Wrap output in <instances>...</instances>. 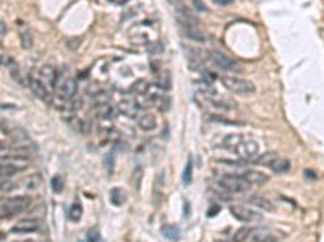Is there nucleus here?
<instances>
[{
	"instance_id": "nucleus-6",
	"label": "nucleus",
	"mask_w": 324,
	"mask_h": 242,
	"mask_svg": "<svg viewBox=\"0 0 324 242\" xmlns=\"http://www.w3.org/2000/svg\"><path fill=\"white\" fill-rule=\"evenodd\" d=\"M209 56H211V62H214L221 70L232 71V73H238V71H242L240 65H238L235 60H232L229 55H225L221 50H211Z\"/></svg>"
},
{
	"instance_id": "nucleus-35",
	"label": "nucleus",
	"mask_w": 324,
	"mask_h": 242,
	"mask_svg": "<svg viewBox=\"0 0 324 242\" xmlns=\"http://www.w3.org/2000/svg\"><path fill=\"white\" fill-rule=\"evenodd\" d=\"M209 120L216 121V123H222V124H232V126H238V124H240V123H235V121H230V120L221 118V116H217V115H214V116H209Z\"/></svg>"
},
{
	"instance_id": "nucleus-38",
	"label": "nucleus",
	"mask_w": 324,
	"mask_h": 242,
	"mask_svg": "<svg viewBox=\"0 0 324 242\" xmlns=\"http://www.w3.org/2000/svg\"><path fill=\"white\" fill-rule=\"evenodd\" d=\"M5 31H7V26H5V24L2 23V21H0V36H2V34H5Z\"/></svg>"
},
{
	"instance_id": "nucleus-4",
	"label": "nucleus",
	"mask_w": 324,
	"mask_h": 242,
	"mask_svg": "<svg viewBox=\"0 0 324 242\" xmlns=\"http://www.w3.org/2000/svg\"><path fill=\"white\" fill-rule=\"evenodd\" d=\"M30 166V162L25 156H10V158H4L0 162V176L2 178H10L20 172H23Z\"/></svg>"
},
{
	"instance_id": "nucleus-28",
	"label": "nucleus",
	"mask_w": 324,
	"mask_h": 242,
	"mask_svg": "<svg viewBox=\"0 0 324 242\" xmlns=\"http://www.w3.org/2000/svg\"><path fill=\"white\" fill-rule=\"evenodd\" d=\"M68 216H70V220H72L73 223H78L80 220H81V216H83V207H81V204H80L78 200H75V202L72 204Z\"/></svg>"
},
{
	"instance_id": "nucleus-2",
	"label": "nucleus",
	"mask_w": 324,
	"mask_h": 242,
	"mask_svg": "<svg viewBox=\"0 0 324 242\" xmlns=\"http://www.w3.org/2000/svg\"><path fill=\"white\" fill-rule=\"evenodd\" d=\"M221 81L224 84V88H227L230 92L238 96H250L256 90L255 84L248 80H243V78H237V76H222Z\"/></svg>"
},
{
	"instance_id": "nucleus-16",
	"label": "nucleus",
	"mask_w": 324,
	"mask_h": 242,
	"mask_svg": "<svg viewBox=\"0 0 324 242\" xmlns=\"http://www.w3.org/2000/svg\"><path fill=\"white\" fill-rule=\"evenodd\" d=\"M164 184H166V174H164V172H159L156 174V180H154V188H152L154 205H159L162 198H164Z\"/></svg>"
},
{
	"instance_id": "nucleus-29",
	"label": "nucleus",
	"mask_w": 324,
	"mask_h": 242,
	"mask_svg": "<svg viewBox=\"0 0 324 242\" xmlns=\"http://www.w3.org/2000/svg\"><path fill=\"white\" fill-rule=\"evenodd\" d=\"M17 189V184L13 182L10 178H2L0 180V194H9V192L15 190Z\"/></svg>"
},
{
	"instance_id": "nucleus-33",
	"label": "nucleus",
	"mask_w": 324,
	"mask_h": 242,
	"mask_svg": "<svg viewBox=\"0 0 324 242\" xmlns=\"http://www.w3.org/2000/svg\"><path fill=\"white\" fill-rule=\"evenodd\" d=\"M88 238V242H101V234H99V230L97 228H91L86 234Z\"/></svg>"
},
{
	"instance_id": "nucleus-14",
	"label": "nucleus",
	"mask_w": 324,
	"mask_h": 242,
	"mask_svg": "<svg viewBox=\"0 0 324 242\" xmlns=\"http://www.w3.org/2000/svg\"><path fill=\"white\" fill-rule=\"evenodd\" d=\"M271 239H274L272 232L267 228H251L245 242H267Z\"/></svg>"
},
{
	"instance_id": "nucleus-11",
	"label": "nucleus",
	"mask_w": 324,
	"mask_h": 242,
	"mask_svg": "<svg viewBox=\"0 0 324 242\" xmlns=\"http://www.w3.org/2000/svg\"><path fill=\"white\" fill-rule=\"evenodd\" d=\"M39 80L44 82V86L49 90H54L55 86H57V70L51 65H46L41 68V73H39Z\"/></svg>"
},
{
	"instance_id": "nucleus-10",
	"label": "nucleus",
	"mask_w": 324,
	"mask_h": 242,
	"mask_svg": "<svg viewBox=\"0 0 324 242\" xmlns=\"http://www.w3.org/2000/svg\"><path fill=\"white\" fill-rule=\"evenodd\" d=\"M39 230H41V223L38 220H31V218L20 220V222L12 228V231L15 234H33Z\"/></svg>"
},
{
	"instance_id": "nucleus-27",
	"label": "nucleus",
	"mask_w": 324,
	"mask_h": 242,
	"mask_svg": "<svg viewBox=\"0 0 324 242\" xmlns=\"http://www.w3.org/2000/svg\"><path fill=\"white\" fill-rule=\"evenodd\" d=\"M183 32H185V36H188L190 39L198 40V42H203L204 39H206V36H204V32L200 30V26H196V28H183Z\"/></svg>"
},
{
	"instance_id": "nucleus-9",
	"label": "nucleus",
	"mask_w": 324,
	"mask_h": 242,
	"mask_svg": "<svg viewBox=\"0 0 324 242\" xmlns=\"http://www.w3.org/2000/svg\"><path fill=\"white\" fill-rule=\"evenodd\" d=\"M30 89L33 90V94L36 96L38 98H41L42 102H51L52 98H51V90H49L46 86H44V82H42L39 80V76H33L30 78Z\"/></svg>"
},
{
	"instance_id": "nucleus-43",
	"label": "nucleus",
	"mask_w": 324,
	"mask_h": 242,
	"mask_svg": "<svg viewBox=\"0 0 324 242\" xmlns=\"http://www.w3.org/2000/svg\"><path fill=\"white\" fill-rule=\"evenodd\" d=\"M2 62H5V60L2 58V56H0V65H2Z\"/></svg>"
},
{
	"instance_id": "nucleus-7",
	"label": "nucleus",
	"mask_w": 324,
	"mask_h": 242,
	"mask_svg": "<svg viewBox=\"0 0 324 242\" xmlns=\"http://www.w3.org/2000/svg\"><path fill=\"white\" fill-rule=\"evenodd\" d=\"M258 152H259V146L256 140H251V139H243L238 147L235 148V152L240 158H245V160H250L253 158L255 160L258 156Z\"/></svg>"
},
{
	"instance_id": "nucleus-12",
	"label": "nucleus",
	"mask_w": 324,
	"mask_h": 242,
	"mask_svg": "<svg viewBox=\"0 0 324 242\" xmlns=\"http://www.w3.org/2000/svg\"><path fill=\"white\" fill-rule=\"evenodd\" d=\"M240 176L250 184V186H263V184H266L267 181H269L267 174L258 172V170H243Z\"/></svg>"
},
{
	"instance_id": "nucleus-25",
	"label": "nucleus",
	"mask_w": 324,
	"mask_h": 242,
	"mask_svg": "<svg viewBox=\"0 0 324 242\" xmlns=\"http://www.w3.org/2000/svg\"><path fill=\"white\" fill-rule=\"evenodd\" d=\"M160 232L164 234V236L167 239H171V240H177L180 238V228L179 226H175V224H166V226H162V230Z\"/></svg>"
},
{
	"instance_id": "nucleus-24",
	"label": "nucleus",
	"mask_w": 324,
	"mask_h": 242,
	"mask_svg": "<svg viewBox=\"0 0 324 242\" xmlns=\"http://www.w3.org/2000/svg\"><path fill=\"white\" fill-rule=\"evenodd\" d=\"M5 65H7V68H9V71H10V74H12L13 80L18 81V82H21V84H25V82H23V78H21L20 66H18V63H17L15 60L7 58V60H5Z\"/></svg>"
},
{
	"instance_id": "nucleus-39",
	"label": "nucleus",
	"mask_w": 324,
	"mask_h": 242,
	"mask_svg": "<svg viewBox=\"0 0 324 242\" xmlns=\"http://www.w3.org/2000/svg\"><path fill=\"white\" fill-rule=\"evenodd\" d=\"M128 0H114V4H117V5H125Z\"/></svg>"
},
{
	"instance_id": "nucleus-36",
	"label": "nucleus",
	"mask_w": 324,
	"mask_h": 242,
	"mask_svg": "<svg viewBox=\"0 0 324 242\" xmlns=\"http://www.w3.org/2000/svg\"><path fill=\"white\" fill-rule=\"evenodd\" d=\"M193 5H195V8L198 10V12H204V13L208 12V6L204 5L203 0H193Z\"/></svg>"
},
{
	"instance_id": "nucleus-30",
	"label": "nucleus",
	"mask_w": 324,
	"mask_h": 242,
	"mask_svg": "<svg viewBox=\"0 0 324 242\" xmlns=\"http://www.w3.org/2000/svg\"><path fill=\"white\" fill-rule=\"evenodd\" d=\"M193 180V160L188 158L187 165H185V172H183V182L190 184Z\"/></svg>"
},
{
	"instance_id": "nucleus-19",
	"label": "nucleus",
	"mask_w": 324,
	"mask_h": 242,
	"mask_svg": "<svg viewBox=\"0 0 324 242\" xmlns=\"http://www.w3.org/2000/svg\"><path fill=\"white\" fill-rule=\"evenodd\" d=\"M243 139H245L243 134H227V136L222 139V147L227 148L230 152H235V148Z\"/></svg>"
},
{
	"instance_id": "nucleus-26",
	"label": "nucleus",
	"mask_w": 324,
	"mask_h": 242,
	"mask_svg": "<svg viewBox=\"0 0 324 242\" xmlns=\"http://www.w3.org/2000/svg\"><path fill=\"white\" fill-rule=\"evenodd\" d=\"M149 86H151V84L147 82L146 80H138L136 82L131 84L130 92H133V94H136V96H146V92H147V89H149Z\"/></svg>"
},
{
	"instance_id": "nucleus-31",
	"label": "nucleus",
	"mask_w": 324,
	"mask_h": 242,
	"mask_svg": "<svg viewBox=\"0 0 324 242\" xmlns=\"http://www.w3.org/2000/svg\"><path fill=\"white\" fill-rule=\"evenodd\" d=\"M20 39H21V44H23L25 48H31L33 47V42H34V38H33V34L25 30V31H21L20 34Z\"/></svg>"
},
{
	"instance_id": "nucleus-44",
	"label": "nucleus",
	"mask_w": 324,
	"mask_h": 242,
	"mask_svg": "<svg viewBox=\"0 0 324 242\" xmlns=\"http://www.w3.org/2000/svg\"><path fill=\"white\" fill-rule=\"evenodd\" d=\"M267 242H277L276 239H271V240H267Z\"/></svg>"
},
{
	"instance_id": "nucleus-34",
	"label": "nucleus",
	"mask_w": 324,
	"mask_h": 242,
	"mask_svg": "<svg viewBox=\"0 0 324 242\" xmlns=\"http://www.w3.org/2000/svg\"><path fill=\"white\" fill-rule=\"evenodd\" d=\"M248 231H250V228H242L240 231H237L234 234V242H245L246 236H248Z\"/></svg>"
},
{
	"instance_id": "nucleus-40",
	"label": "nucleus",
	"mask_w": 324,
	"mask_h": 242,
	"mask_svg": "<svg viewBox=\"0 0 324 242\" xmlns=\"http://www.w3.org/2000/svg\"><path fill=\"white\" fill-rule=\"evenodd\" d=\"M167 2H169V4H172V5H179V4L182 2V0H167Z\"/></svg>"
},
{
	"instance_id": "nucleus-3",
	"label": "nucleus",
	"mask_w": 324,
	"mask_h": 242,
	"mask_svg": "<svg viewBox=\"0 0 324 242\" xmlns=\"http://www.w3.org/2000/svg\"><path fill=\"white\" fill-rule=\"evenodd\" d=\"M219 186L225 192H232V194H243L251 186L246 182L240 174H225L219 180Z\"/></svg>"
},
{
	"instance_id": "nucleus-18",
	"label": "nucleus",
	"mask_w": 324,
	"mask_h": 242,
	"mask_svg": "<svg viewBox=\"0 0 324 242\" xmlns=\"http://www.w3.org/2000/svg\"><path fill=\"white\" fill-rule=\"evenodd\" d=\"M94 113H96V116L99 120L109 121V120H112L115 116V108L109 102L107 104H99V105H96Z\"/></svg>"
},
{
	"instance_id": "nucleus-45",
	"label": "nucleus",
	"mask_w": 324,
	"mask_h": 242,
	"mask_svg": "<svg viewBox=\"0 0 324 242\" xmlns=\"http://www.w3.org/2000/svg\"><path fill=\"white\" fill-rule=\"evenodd\" d=\"M110 2H114V0H110Z\"/></svg>"
},
{
	"instance_id": "nucleus-32",
	"label": "nucleus",
	"mask_w": 324,
	"mask_h": 242,
	"mask_svg": "<svg viewBox=\"0 0 324 242\" xmlns=\"http://www.w3.org/2000/svg\"><path fill=\"white\" fill-rule=\"evenodd\" d=\"M63 176H60V174H55L54 178H52V181H51V186H52V190L55 192V194H60V192L63 190Z\"/></svg>"
},
{
	"instance_id": "nucleus-15",
	"label": "nucleus",
	"mask_w": 324,
	"mask_h": 242,
	"mask_svg": "<svg viewBox=\"0 0 324 242\" xmlns=\"http://www.w3.org/2000/svg\"><path fill=\"white\" fill-rule=\"evenodd\" d=\"M246 202H248L253 208H258V210H263V212L272 213L274 210H276V205H274L267 197H263V196H251V197H248V200Z\"/></svg>"
},
{
	"instance_id": "nucleus-42",
	"label": "nucleus",
	"mask_w": 324,
	"mask_h": 242,
	"mask_svg": "<svg viewBox=\"0 0 324 242\" xmlns=\"http://www.w3.org/2000/svg\"><path fill=\"white\" fill-rule=\"evenodd\" d=\"M214 242H227V240H222V239H217V240H214Z\"/></svg>"
},
{
	"instance_id": "nucleus-41",
	"label": "nucleus",
	"mask_w": 324,
	"mask_h": 242,
	"mask_svg": "<svg viewBox=\"0 0 324 242\" xmlns=\"http://www.w3.org/2000/svg\"><path fill=\"white\" fill-rule=\"evenodd\" d=\"M4 150H7V146L4 144L2 140H0V152H4Z\"/></svg>"
},
{
	"instance_id": "nucleus-5",
	"label": "nucleus",
	"mask_w": 324,
	"mask_h": 242,
	"mask_svg": "<svg viewBox=\"0 0 324 242\" xmlns=\"http://www.w3.org/2000/svg\"><path fill=\"white\" fill-rule=\"evenodd\" d=\"M230 213L234 215V218H237L238 222H242V223L255 224L258 222H261V218H263L258 212H255L253 208H248V207H243V205H232Z\"/></svg>"
},
{
	"instance_id": "nucleus-8",
	"label": "nucleus",
	"mask_w": 324,
	"mask_h": 242,
	"mask_svg": "<svg viewBox=\"0 0 324 242\" xmlns=\"http://www.w3.org/2000/svg\"><path fill=\"white\" fill-rule=\"evenodd\" d=\"M57 90H59V97L63 98V100H72V98L76 96V92H78V82L73 78H63L60 80L59 86H57Z\"/></svg>"
},
{
	"instance_id": "nucleus-37",
	"label": "nucleus",
	"mask_w": 324,
	"mask_h": 242,
	"mask_svg": "<svg viewBox=\"0 0 324 242\" xmlns=\"http://www.w3.org/2000/svg\"><path fill=\"white\" fill-rule=\"evenodd\" d=\"M214 4L221 5V6H229L234 4V0H214Z\"/></svg>"
},
{
	"instance_id": "nucleus-20",
	"label": "nucleus",
	"mask_w": 324,
	"mask_h": 242,
	"mask_svg": "<svg viewBox=\"0 0 324 242\" xmlns=\"http://www.w3.org/2000/svg\"><path fill=\"white\" fill-rule=\"evenodd\" d=\"M109 197H110V204H114L115 207H122V205L126 202V194H125V190L120 188L110 189Z\"/></svg>"
},
{
	"instance_id": "nucleus-13",
	"label": "nucleus",
	"mask_w": 324,
	"mask_h": 242,
	"mask_svg": "<svg viewBox=\"0 0 324 242\" xmlns=\"http://www.w3.org/2000/svg\"><path fill=\"white\" fill-rule=\"evenodd\" d=\"M118 112L128 118H136V113L139 112V104L133 97H126L118 104Z\"/></svg>"
},
{
	"instance_id": "nucleus-17",
	"label": "nucleus",
	"mask_w": 324,
	"mask_h": 242,
	"mask_svg": "<svg viewBox=\"0 0 324 242\" xmlns=\"http://www.w3.org/2000/svg\"><path fill=\"white\" fill-rule=\"evenodd\" d=\"M136 124H138L139 130H143V131H154V130H156V126H157V120H156V116L152 115V113L146 112V113H143V115L138 116Z\"/></svg>"
},
{
	"instance_id": "nucleus-23",
	"label": "nucleus",
	"mask_w": 324,
	"mask_h": 242,
	"mask_svg": "<svg viewBox=\"0 0 324 242\" xmlns=\"http://www.w3.org/2000/svg\"><path fill=\"white\" fill-rule=\"evenodd\" d=\"M72 128L76 131V132H80V134H88L89 130H91V123L88 120H83V118H72Z\"/></svg>"
},
{
	"instance_id": "nucleus-21",
	"label": "nucleus",
	"mask_w": 324,
	"mask_h": 242,
	"mask_svg": "<svg viewBox=\"0 0 324 242\" xmlns=\"http://www.w3.org/2000/svg\"><path fill=\"white\" fill-rule=\"evenodd\" d=\"M271 170L276 174H284V173H288L290 172V168H292V165H290V160H287V158H279L272 163V165L269 166Z\"/></svg>"
},
{
	"instance_id": "nucleus-1",
	"label": "nucleus",
	"mask_w": 324,
	"mask_h": 242,
	"mask_svg": "<svg viewBox=\"0 0 324 242\" xmlns=\"http://www.w3.org/2000/svg\"><path fill=\"white\" fill-rule=\"evenodd\" d=\"M31 207V198L28 196H18V197H12L4 205L0 207V216L2 218H12L17 216L20 213L26 212Z\"/></svg>"
},
{
	"instance_id": "nucleus-22",
	"label": "nucleus",
	"mask_w": 324,
	"mask_h": 242,
	"mask_svg": "<svg viewBox=\"0 0 324 242\" xmlns=\"http://www.w3.org/2000/svg\"><path fill=\"white\" fill-rule=\"evenodd\" d=\"M277 158H279V155L276 152H266L263 155L256 156V158L251 160V162H255L256 165H259V166H271Z\"/></svg>"
}]
</instances>
